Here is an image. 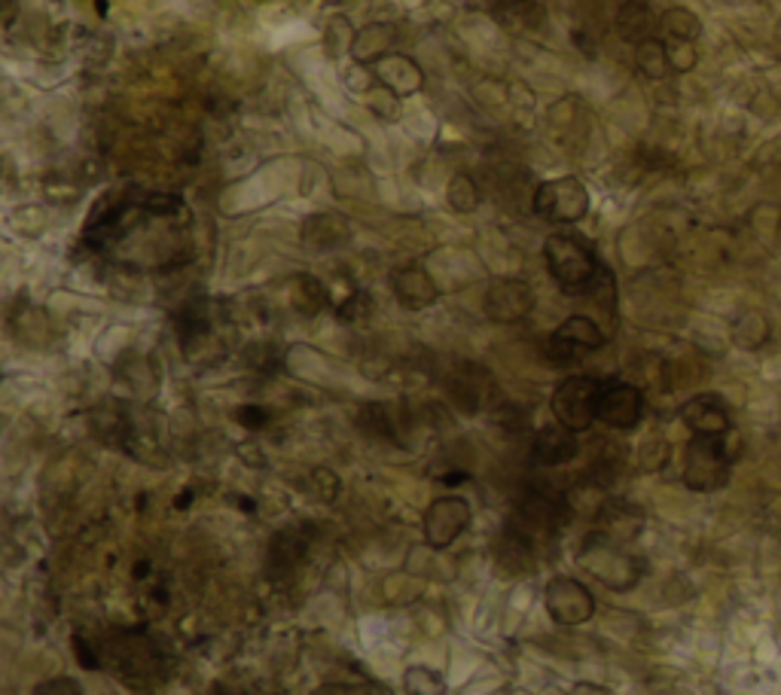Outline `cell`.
Returning <instances> with one entry per match:
<instances>
[{
	"label": "cell",
	"mask_w": 781,
	"mask_h": 695,
	"mask_svg": "<svg viewBox=\"0 0 781 695\" xmlns=\"http://www.w3.org/2000/svg\"><path fill=\"white\" fill-rule=\"evenodd\" d=\"M571 695H611V690H604L599 683H577Z\"/></svg>",
	"instance_id": "f35d334b"
},
{
	"label": "cell",
	"mask_w": 781,
	"mask_h": 695,
	"mask_svg": "<svg viewBox=\"0 0 781 695\" xmlns=\"http://www.w3.org/2000/svg\"><path fill=\"white\" fill-rule=\"evenodd\" d=\"M15 13H19V3L15 0H3V25L7 29L15 22Z\"/></svg>",
	"instance_id": "ab89813d"
},
{
	"label": "cell",
	"mask_w": 781,
	"mask_h": 695,
	"mask_svg": "<svg viewBox=\"0 0 781 695\" xmlns=\"http://www.w3.org/2000/svg\"><path fill=\"white\" fill-rule=\"evenodd\" d=\"M123 381H126V388L135 390L138 397H154L159 376H156L154 363L144 361V357H135V361L123 363Z\"/></svg>",
	"instance_id": "484cf974"
},
{
	"label": "cell",
	"mask_w": 781,
	"mask_h": 695,
	"mask_svg": "<svg viewBox=\"0 0 781 695\" xmlns=\"http://www.w3.org/2000/svg\"><path fill=\"white\" fill-rule=\"evenodd\" d=\"M644 415V394L642 388L629 381H604L599 397V421H604L614 431L635 428Z\"/></svg>",
	"instance_id": "ba28073f"
},
{
	"label": "cell",
	"mask_w": 781,
	"mask_h": 695,
	"mask_svg": "<svg viewBox=\"0 0 781 695\" xmlns=\"http://www.w3.org/2000/svg\"><path fill=\"white\" fill-rule=\"evenodd\" d=\"M327 306V290L318 278H308L299 275L293 281V308L303 311V315H318Z\"/></svg>",
	"instance_id": "cb8c5ba5"
},
{
	"label": "cell",
	"mask_w": 781,
	"mask_h": 695,
	"mask_svg": "<svg viewBox=\"0 0 781 695\" xmlns=\"http://www.w3.org/2000/svg\"><path fill=\"white\" fill-rule=\"evenodd\" d=\"M354 37H358V31L351 29L349 19L346 15H333L327 22V29H324V49H327V56L339 58L342 53H351Z\"/></svg>",
	"instance_id": "83f0119b"
},
{
	"label": "cell",
	"mask_w": 781,
	"mask_h": 695,
	"mask_svg": "<svg viewBox=\"0 0 781 695\" xmlns=\"http://www.w3.org/2000/svg\"><path fill=\"white\" fill-rule=\"evenodd\" d=\"M577 561H580L599 583L614 589V592H626V589L638 583V561L629 556V552H623V549L616 546L614 537H608V534H601V531L586 537Z\"/></svg>",
	"instance_id": "7a4b0ae2"
},
{
	"label": "cell",
	"mask_w": 781,
	"mask_h": 695,
	"mask_svg": "<svg viewBox=\"0 0 781 695\" xmlns=\"http://www.w3.org/2000/svg\"><path fill=\"white\" fill-rule=\"evenodd\" d=\"M113 662L120 668V674H150V668L156 665V653L150 647V640L138 638V635H128L123 638V643L111 647Z\"/></svg>",
	"instance_id": "44dd1931"
},
{
	"label": "cell",
	"mask_w": 781,
	"mask_h": 695,
	"mask_svg": "<svg viewBox=\"0 0 781 695\" xmlns=\"http://www.w3.org/2000/svg\"><path fill=\"white\" fill-rule=\"evenodd\" d=\"M729 476L726 436H693L683 455V482L693 491H714Z\"/></svg>",
	"instance_id": "277c9868"
},
{
	"label": "cell",
	"mask_w": 781,
	"mask_h": 695,
	"mask_svg": "<svg viewBox=\"0 0 781 695\" xmlns=\"http://www.w3.org/2000/svg\"><path fill=\"white\" fill-rule=\"evenodd\" d=\"M236 421L241 428H248V431H260V428L269 424V412H265L263 406H241L236 412Z\"/></svg>",
	"instance_id": "74e56055"
},
{
	"label": "cell",
	"mask_w": 781,
	"mask_h": 695,
	"mask_svg": "<svg viewBox=\"0 0 781 695\" xmlns=\"http://www.w3.org/2000/svg\"><path fill=\"white\" fill-rule=\"evenodd\" d=\"M544 260L550 275L565 293H584L592 287V281L599 275L601 263L596 253L586 248L577 236H550L544 244Z\"/></svg>",
	"instance_id": "6da1fadb"
},
{
	"label": "cell",
	"mask_w": 781,
	"mask_h": 695,
	"mask_svg": "<svg viewBox=\"0 0 781 695\" xmlns=\"http://www.w3.org/2000/svg\"><path fill=\"white\" fill-rule=\"evenodd\" d=\"M390 46H394V29L385 22H373V25L358 31L354 46H351V58L358 65H376L385 56H390Z\"/></svg>",
	"instance_id": "ffe728a7"
},
{
	"label": "cell",
	"mask_w": 781,
	"mask_h": 695,
	"mask_svg": "<svg viewBox=\"0 0 781 695\" xmlns=\"http://www.w3.org/2000/svg\"><path fill=\"white\" fill-rule=\"evenodd\" d=\"M546 613L556 619L558 626H584L596 613V599L580 580L574 577H556L546 585Z\"/></svg>",
	"instance_id": "8992f818"
},
{
	"label": "cell",
	"mask_w": 781,
	"mask_h": 695,
	"mask_svg": "<svg viewBox=\"0 0 781 695\" xmlns=\"http://www.w3.org/2000/svg\"><path fill=\"white\" fill-rule=\"evenodd\" d=\"M519 534H556L558 528H565L568 525V519H571V510H568V503L562 501V498H553V494H546V491H531V494H525L522 501H519Z\"/></svg>",
	"instance_id": "9c48e42d"
},
{
	"label": "cell",
	"mask_w": 781,
	"mask_h": 695,
	"mask_svg": "<svg viewBox=\"0 0 781 695\" xmlns=\"http://www.w3.org/2000/svg\"><path fill=\"white\" fill-rule=\"evenodd\" d=\"M488 320L495 323H517V320L529 318L531 308H534V293L525 281L519 278H501L495 281L486 290L483 299Z\"/></svg>",
	"instance_id": "30bf717a"
},
{
	"label": "cell",
	"mask_w": 781,
	"mask_h": 695,
	"mask_svg": "<svg viewBox=\"0 0 781 695\" xmlns=\"http://www.w3.org/2000/svg\"><path fill=\"white\" fill-rule=\"evenodd\" d=\"M534 214L550 223H577L589 214V190L577 178L544 181L534 190Z\"/></svg>",
	"instance_id": "5b68a950"
},
{
	"label": "cell",
	"mask_w": 781,
	"mask_h": 695,
	"mask_svg": "<svg viewBox=\"0 0 781 695\" xmlns=\"http://www.w3.org/2000/svg\"><path fill=\"white\" fill-rule=\"evenodd\" d=\"M308 549V531L306 528H291L281 531L269 543V552H265V570L272 577H287L293 570L299 568V561L306 556Z\"/></svg>",
	"instance_id": "9a60e30c"
},
{
	"label": "cell",
	"mask_w": 781,
	"mask_h": 695,
	"mask_svg": "<svg viewBox=\"0 0 781 695\" xmlns=\"http://www.w3.org/2000/svg\"><path fill=\"white\" fill-rule=\"evenodd\" d=\"M635 61H638V68H642L647 77H666L671 70L669 46L654 37V41L642 43V46L635 49Z\"/></svg>",
	"instance_id": "f1b7e54d"
},
{
	"label": "cell",
	"mask_w": 781,
	"mask_h": 695,
	"mask_svg": "<svg viewBox=\"0 0 781 695\" xmlns=\"http://www.w3.org/2000/svg\"><path fill=\"white\" fill-rule=\"evenodd\" d=\"M553 335H556V339H562L565 345H571L577 354H584V351H596V348L604 345V333H601V327L592 318H586V315H574V318H568Z\"/></svg>",
	"instance_id": "7402d4cb"
},
{
	"label": "cell",
	"mask_w": 781,
	"mask_h": 695,
	"mask_svg": "<svg viewBox=\"0 0 781 695\" xmlns=\"http://www.w3.org/2000/svg\"><path fill=\"white\" fill-rule=\"evenodd\" d=\"M363 95H366V107L376 113L378 119H385V123L400 119V98L394 95L388 86H370V89H363Z\"/></svg>",
	"instance_id": "1f68e13d"
},
{
	"label": "cell",
	"mask_w": 781,
	"mask_h": 695,
	"mask_svg": "<svg viewBox=\"0 0 781 695\" xmlns=\"http://www.w3.org/2000/svg\"><path fill=\"white\" fill-rule=\"evenodd\" d=\"M656 29H659V22H656V15L650 13V7L642 3V0H629V3L620 7V13H616V31H620V37L626 43L642 46V43L654 41Z\"/></svg>",
	"instance_id": "d6986e66"
},
{
	"label": "cell",
	"mask_w": 781,
	"mask_h": 695,
	"mask_svg": "<svg viewBox=\"0 0 781 695\" xmlns=\"http://www.w3.org/2000/svg\"><path fill=\"white\" fill-rule=\"evenodd\" d=\"M349 220L339 214H315L303 223V241L315 251H336L349 241Z\"/></svg>",
	"instance_id": "ac0fdd59"
},
{
	"label": "cell",
	"mask_w": 781,
	"mask_h": 695,
	"mask_svg": "<svg viewBox=\"0 0 781 695\" xmlns=\"http://www.w3.org/2000/svg\"><path fill=\"white\" fill-rule=\"evenodd\" d=\"M495 22L517 37H531L546 25V10L537 0H501L495 7Z\"/></svg>",
	"instance_id": "5bb4252c"
},
{
	"label": "cell",
	"mask_w": 781,
	"mask_h": 695,
	"mask_svg": "<svg viewBox=\"0 0 781 695\" xmlns=\"http://www.w3.org/2000/svg\"><path fill=\"white\" fill-rule=\"evenodd\" d=\"M308 491L321 503H333L339 498V479L327 467H318V470L308 474Z\"/></svg>",
	"instance_id": "d6a6232c"
},
{
	"label": "cell",
	"mask_w": 781,
	"mask_h": 695,
	"mask_svg": "<svg viewBox=\"0 0 781 695\" xmlns=\"http://www.w3.org/2000/svg\"><path fill=\"white\" fill-rule=\"evenodd\" d=\"M370 315H373V296L363 290H354L349 299L339 306V320H349V323L370 318Z\"/></svg>",
	"instance_id": "836d02e7"
},
{
	"label": "cell",
	"mask_w": 781,
	"mask_h": 695,
	"mask_svg": "<svg viewBox=\"0 0 781 695\" xmlns=\"http://www.w3.org/2000/svg\"><path fill=\"white\" fill-rule=\"evenodd\" d=\"M390 287L397 303L409 311H421V308H431L440 299V287L437 281L421 269V265H400L394 275H390Z\"/></svg>",
	"instance_id": "8fae6325"
},
{
	"label": "cell",
	"mask_w": 781,
	"mask_h": 695,
	"mask_svg": "<svg viewBox=\"0 0 781 695\" xmlns=\"http://www.w3.org/2000/svg\"><path fill=\"white\" fill-rule=\"evenodd\" d=\"M324 3H346V0H324Z\"/></svg>",
	"instance_id": "b9f144b4"
},
{
	"label": "cell",
	"mask_w": 781,
	"mask_h": 695,
	"mask_svg": "<svg viewBox=\"0 0 781 695\" xmlns=\"http://www.w3.org/2000/svg\"><path fill=\"white\" fill-rule=\"evenodd\" d=\"M446 198H449V205H452V210H459V214H471V210H476V205H479V186H476L474 178H467V174H455V178H452L446 186Z\"/></svg>",
	"instance_id": "f546056e"
},
{
	"label": "cell",
	"mask_w": 781,
	"mask_h": 695,
	"mask_svg": "<svg viewBox=\"0 0 781 695\" xmlns=\"http://www.w3.org/2000/svg\"><path fill=\"white\" fill-rule=\"evenodd\" d=\"M683 424L693 436H726L729 433V409L714 394H699L683 406Z\"/></svg>",
	"instance_id": "7c38bea8"
},
{
	"label": "cell",
	"mask_w": 781,
	"mask_h": 695,
	"mask_svg": "<svg viewBox=\"0 0 781 695\" xmlns=\"http://www.w3.org/2000/svg\"><path fill=\"white\" fill-rule=\"evenodd\" d=\"M449 394L464 412L474 415L476 409L483 406V400L491 394V373H486L476 363H464L455 369V376L449 378Z\"/></svg>",
	"instance_id": "e0dca14e"
},
{
	"label": "cell",
	"mask_w": 781,
	"mask_h": 695,
	"mask_svg": "<svg viewBox=\"0 0 781 695\" xmlns=\"http://www.w3.org/2000/svg\"><path fill=\"white\" fill-rule=\"evenodd\" d=\"M601 522H604L601 534H608L614 540H629V537H635L642 531V513L620 501H611L601 510Z\"/></svg>",
	"instance_id": "603a6c76"
},
{
	"label": "cell",
	"mask_w": 781,
	"mask_h": 695,
	"mask_svg": "<svg viewBox=\"0 0 781 695\" xmlns=\"http://www.w3.org/2000/svg\"><path fill=\"white\" fill-rule=\"evenodd\" d=\"M663 29H666V34L669 37H675L678 43H690L699 37V19L690 10H683V7H675V10H669V13L663 15V22H659Z\"/></svg>",
	"instance_id": "4dcf8cb0"
},
{
	"label": "cell",
	"mask_w": 781,
	"mask_h": 695,
	"mask_svg": "<svg viewBox=\"0 0 781 695\" xmlns=\"http://www.w3.org/2000/svg\"><path fill=\"white\" fill-rule=\"evenodd\" d=\"M31 695H83V683L73 677H53V681L37 683Z\"/></svg>",
	"instance_id": "e575fe53"
},
{
	"label": "cell",
	"mask_w": 781,
	"mask_h": 695,
	"mask_svg": "<svg viewBox=\"0 0 781 695\" xmlns=\"http://www.w3.org/2000/svg\"><path fill=\"white\" fill-rule=\"evenodd\" d=\"M491 695H534L531 690H525V686H517V683H510V686H501V690H495Z\"/></svg>",
	"instance_id": "60d3db41"
},
{
	"label": "cell",
	"mask_w": 781,
	"mask_h": 695,
	"mask_svg": "<svg viewBox=\"0 0 781 695\" xmlns=\"http://www.w3.org/2000/svg\"><path fill=\"white\" fill-rule=\"evenodd\" d=\"M406 695H446V681L431 665H412L404 674Z\"/></svg>",
	"instance_id": "d4e9b609"
},
{
	"label": "cell",
	"mask_w": 781,
	"mask_h": 695,
	"mask_svg": "<svg viewBox=\"0 0 781 695\" xmlns=\"http://www.w3.org/2000/svg\"><path fill=\"white\" fill-rule=\"evenodd\" d=\"M531 452H534V460H537V464H544V467H562V464L577 458L580 443H577V433L568 431L565 424H550V428H541V431H537Z\"/></svg>",
	"instance_id": "4fadbf2b"
},
{
	"label": "cell",
	"mask_w": 781,
	"mask_h": 695,
	"mask_svg": "<svg viewBox=\"0 0 781 695\" xmlns=\"http://www.w3.org/2000/svg\"><path fill=\"white\" fill-rule=\"evenodd\" d=\"M358 424L366 436H376V440H390L394 436V418L390 409L385 403H366L358 412Z\"/></svg>",
	"instance_id": "4316f807"
},
{
	"label": "cell",
	"mask_w": 781,
	"mask_h": 695,
	"mask_svg": "<svg viewBox=\"0 0 781 695\" xmlns=\"http://www.w3.org/2000/svg\"><path fill=\"white\" fill-rule=\"evenodd\" d=\"M70 647H73V656H77V662H80L86 671H92V668L101 665L98 647L89 638H83V635H73V638H70Z\"/></svg>",
	"instance_id": "d590c367"
},
{
	"label": "cell",
	"mask_w": 781,
	"mask_h": 695,
	"mask_svg": "<svg viewBox=\"0 0 781 695\" xmlns=\"http://www.w3.org/2000/svg\"><path fill=\"white\" fill-rule=\"evenodd\" d=\"M601 385H604V381L589 376L565 378V381L553 390V415H556L558 424H565V428L574 433L589 431L592 421L599 418Z\"/></svg>",
	"instance_id": "3957f363"
},
{
	"label": "cell",
	"mask_w": 781,
	"mask_h": 695,
	"mask_svg": "<svg viewBox=\"0 0 781 695\" xmlns=\"http://www.w3.org/2000/svg\"><path fill=\"white\" fill-rule=\"evenodd\" d=\"M376 80L382 86H388L397 98H406L416 95L421 86H425V70L409 56L390 53V56H385L382 61H376Z\"/></svg>",
	"instance_id": "2e32d148"
},
{
	"label": "cell",
	"mask_w": 781,
	"mask_h": 695,
	"mask_svg": "<svg viewBox=\"0 0 781 695\" xmlns=\"http://www.w3.org/2000/svg\"><path fill=\"white\" fill-rule=\"evenodd\" d=\"M471 525V503L449 494V498H437L425 513V537L437 549H446L459 540L464 528Z\"/></svg>",
	"instance_id": "52a82bcc"
},
{
	"label": "cell",
	"mask_w": 781,
	"mask_h": 695,
	"mask_svg": "<svg viewBox=\"0 0 781 695\" xmlns=\"http://www.w3.org/2000/svg\"><path fill=\"white\" fill-rule=\"evenodd\" d=\"M183 205H181V198L178 195H166V193H159V195H150V198H144V210L147 214H156V217H171L174 210H181Z\"/></svg>",
	"instance_id": "8d00e7d4"
}]
</instances>
